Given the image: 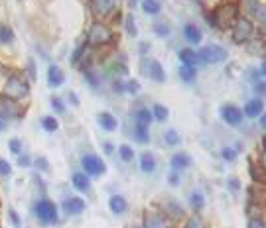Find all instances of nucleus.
Instances as JSON below:
<instances>
[{"instance_id":"nucleus-1","label":"nucleus","mask_w":266,"mask_h":228,"mask_svg":"<svg viewBox=\"0 0 266 228\" xmlns=\"http://www.w3.org/2000/svg\"><path fill=\"white\" fill-rule=\"evenodd\" d=\"M2 93H4V97L6 99H10V101H22V99H26L28 97V93H30V87H28V83H26V79L24 77H20L16 73H12V75H8L6 77V81H4V85H2Z\"/></svg>"},{"instance_id":"nucleus-2","label":"nucleus","mask_w":266,"mask_h":228,"mask_svg":"<svg viewBox=\"0 0 266 228\" xmlns=\"http://www.w3.org/2000/svg\"><path fill=\"white\" fill-rule=\"evenodd\" d=\"M112 39H115V34H112V30L106 26L105 22H99V20H97V22L91 24V28H89L87 32L89 45L101 48V45H108Z\"/></svg>"},{"instance_id":"nucleus-3","label":"nucleus","mask_w":266,"mask_h":228,"mask_svg":"<svg viewBox=\"0 0 266 228\" xmlns=\"http://www.w3.org/2000/svg\"><path fill=\"white\" fill-rule=\"evenodd\" d=\"M199 61L201 63H205V65H217V63H223V61H227V57H229V52L223 48V45H219V43H209V45H203L199 52Z\"/></svg>"},{"instance_id":"nucleus-4","label":"nucleus","mask_w":266,"mask_h":228,"mask_svg":"<svg viewBox=\"0 0 266 228\" xmlns=\"http://www.w3.org/2000/svg\"><path fill=\"white\" fill-rule=\"evenodd\" d=\"M34 212L40 222L44 224H57L59 222V212L55 203H52L50 199H40L34 205Z\"/></svg>"},{"instance_id":"nucleus-5","label":"nucleus","mask_w":266,"mask_h":228,"mask_svg":"<svg viewBox=\"0 0 266 228\" xmlns=\"http://www.w3.org/2000/svg\"><path fill=\"white\" fill-rule=\"evenodd\" d=\"M254 37V24L248 16H239L233 24V41L247 43Z\"/></svg>"},{"instance_id":"nucleus-6","label":"nucleus","mask_w":266,"mask_h":228,"mask_svg":"<svg viewBox=\"0 0 266 228\" xmlns=\"http://www.w3.org/2000/svg\"><path fill=\"white\" fill-rule=\"evenodd\" d=\"M239 18V6L235 2H227V4H221L215 12H213V20H215V26L217 28H229L235 24V20Z\"/></svg>"},{"instance_id":"nucleus-7","label":"nucleus","mask_w":266,"mask_h":228,"mask_svg":"<svg viewBox=\"0 0 266 228\" xmlns=\"http://www.w3.org/2000/svg\"><path fill=\"white\" fill-rule=\"evenodd\" d=\"M81 167L83 171L91 177H97V175H103L106 171V163L103 161V158H99L97 154H87L81 158Z\"/></svg>"},{"instance_id":"nucleus-8","label":"nucleus","mask_w":266,"mask_h":228,"mask_svg":"<svg viewBox=\"0 0 266 228\" xmlns=\"http://www.w3.org/2000/svg\"><path fill=\"white\" fill-rule=\"evenodd\" d=\"M142 75L156 81V83L166 81V71L162 67V63L156 61V59H142Z\"/></svg>"},{"instance_id":"nucleus-9","label":"nucleus","mask_w":266,"mask_h":228,"mask_svg":"<svg viewBox=\"0 0 266 228\" xmlns=\"http://www.w3.org/2000/svg\"><path fill=\"white\" fill-rule=\"evenodd\" d=\"M219 114H221V120L227 124V126H241L243 118H245L243 108H239V106L233 105V103H227V105L221 106Z\"/></svg>"},{"instance_id":"nucleus-10","label":"nucleus","mask_w":266,"mask_h":228,"mask_svg":"<svg viewBox=\"0 0 266 228\" xmlns=\"http://www.w3.org/2000/svg\"><path fill=\"white\" fill-rule=\"evenodd\" d=\"M117 4H119V0H91V2H89L93 16L99 18V20H101V18L110 16V14L115 12Z\"/></svg>"},{"instance_id":"nucleus-11","label":"nucleus","mask_w":266,"mask_h":228,"mask_svg":"<svg viewBox=\"0 0 266 228\" xmlns=\"http://www.w3.org/2000/svg\"><path fill=\"white\" fill-rule=\"evenodd\" d=\"M245 2V10L252 20H256L258 24L266 26V4L258 0H243Z\"/></svg>"},{"instance_id":"nucleus-12","label":"nucleus","mask_w":266,"mask_h":228,"mask_svg":"<svg viewBox=\"0 0 266 228\" xmlns=\"http://www.w3.org/2000/svg\"><path fill=\"white\" fill-rule=\"evenodd\" d=\"M183 39H185L187 43H192V45L201 43V39H203L201 28H199L197 24H194V22H187V24L183 26Z\"/></svg>"},{"instance_id":"nucleus-13","label":"nucleus","mask_w":266,"mask_h":228,"mask_svg":"<svg viewBox=\"0 0 266 228\" xmlns=\"http://www.w3.org/2000/svg\"><path fill=\"white\" fill-rule=\"evenodd\" d=\"M262 112H264V101L258 99V97H256V99H250L247 105H245V108H243V114H245L247 118H250V120H252V118H258Z\"/></svg>"},{"instance_id":"nucleus-14","label":"nucleus","mask_w":266,"mask_h":228,"mask_svg":"<svg viewBox=\"0 0 266 228\" xmlns=\"http://www.w3.org/2000/svg\"><path fill=\"white\" fill-rule=\"evenodd\" d=\"M20 116V108L16 106V101L10 99H0V118H18Z\"/></svg>"},{"instance_id":"nucleus-15","label":"nucleus","mask_w":266,"mask_h":228,"mask_svg":"<svg viewBox=\"0 0 266 228\" xmlns=\"http://www.w3.org/2000/svg\"><path fill=\"white\" fill-rule=\"evenodd\" d=\"M170 165H172L174 171H183V169L192 167V156L185 154V152H177V154H174L172 159H170Z\"/></svg>"},{"instance_id":"nucleus-16","label":"nucleus","mask_w":266,"mask_h":228,"mask_svg":"<svg viewBox=\"0 0 266 228\" xmlns=\"http://www.w3.org/2000/svg\"><path fill=\"white\" fill-rule=\"evenodd\" d=\"M63 83H65V73L61 71V67L50 65V67H48V85L52 88H57L61 87Z\"/></svg>"},{"instance_id":"nucleus-17","label":"nucleus","mask_w":266,"mask_h":228,"mask_svg":"<svg viewBox=\"0 0 266 228\" xmlns=\"http://www.w3.org/2000/svg\"><path fill=\"white\" fill-rule=\"evenodd\" d=\"M71 183H73V187L77 189V191H81V193H89L91 191V179L85 171H75L73 175H71Z\"/></svg>"},{"instance_id":"nucleus-18","label":"nucleus","mask_w":266,"mask_h":228,"mask_svg":"<svg viewBox=\"0 0 266 228\" xmlns=\"http://www.w3.org/2000/svg\"><path fill=\"white\" fill-rule=\"evenodd\" d=\"M63 209L71 216H77V214H81V212L85 211V201L79 199V197H69V199L63 201Z\"/></svg>"},{"instance_id":"nucleus-19","label":"nucleus","mask_w":266,"mask_h":228,"mask_svg":"<svg viewBox=\"0 0 266 228\" xmlns=\"http://www.w3.org/2000/svg\"><path fill=\"white\" fill-rule=\"evenodd\" d=\"M177 57H179L181 65H192V67H197V65L201 63V61H199V55H197V52L189 50V48H181V50L177 52Z\"/></svg>"},{"instance_id":"nucleus-20","label":"nucleus","mask_w":266,"mask_h":228,"mask_svg":"<svg viewBox=\"0 0 266 228\" xmlns=\"http://www.w3.org/2000/svg\"><path fill=\"white\" fill-rule=\"evenodd\" d=\"M156 167H158V163H156L154 154H150V152H142V154H140V169H142V173L150 175V173H154V171H156Z\"/></svg>"},{"instance_id":"nucleus-21","label":"nucleus","mask_w":266,"mask_h":228,"mask_svg":"<svg viewBox=\"0 0 266 228\" xmlns=\"http://www.w3.org/2000/svg\"><path fill=\"white\" fill-rule=\"evenodd\" d=\"M108 209H110L112 214H123L128 209V203H126V199H124L123 195H112L108 199Z\"/></svg>"},{"instance_id":"nucleus-22","label":"nucleus","mask_w":266,"mask_h":228,"mask_svg":"<svg viewBox=\"0 0 266 228\" xmlns=\"http://www.w3.org/2000/svg\"><path fill=\"white\" fill-rule=\"evenodd\" d=\"M97 122H99V126H101L105 132H115L117 126H119V120H117L110 112H101V114L97 116Z\"/></svg>"},{"instance_id":"nucleus-23","label":"nucleus","mask_w":266,"mask_h":228,"mask_svg":"<svg viewBox=\"0 0 266 228\" xmlns=\"http://www.w3.org/2000/svg\"><path fill=\"white\" fill-rule=\"evenodd\" d=\"M177 75H179V79H181L183 83L192 85L195 79H197V67H192V65H179Z\"/></svg>"},{"instance_id":"nucleus-24","label":"nucleus","mask_w":266,"mask_h":228,"mask_svg":"<svg viewBox=\"0 0 266 228\" xmlns=\"http://www.w3.org/2000/svg\"><path fill=\"white\" fill-rule=\"evenodd\" d=\"M152 120H154V116H152V110H148V108H138L134 112V124H140V126H148L150 128Z\"/></svg>"},{"instance_id":"nucleus-25","label":"nucleus","mask_w":266,"mask_h":228,"mask_svg":"<svg viewBox=\"0 0 266 228\" xmlns=\"http://www.w3.org/2000/svg\"><path fill=\"white\" fill-rule=\"evenodd\" d=\"M142 12L148 16H156L162 12V2L160 0H142Z\"/></svg>"},{"instance_id":"nucleus-26","label":"nucleus","mask_w":266,"mask_h":228,"mask_svg":"<svg viewBox=\"0 0 266 228\" xmlns=\"http://www.w3.org/2000/svg\"><path fill=\"white\" fill-rule=\"evenodd\" d=\"M189 207H192L195 212L205 209V197H203L201 191H192V193H189Z\"/></svg>"},{"instance_id":"nucleus-27","label":"nucleus","mask_w":266,"mask_h":228,"mask_svg":"<svg viewBox=\"0 0 266 228\" xmlns=\"http://www.w3.org/2000/svg\"><path fill=\"white\" fill-rule=\"evenodd\" d=\"M144 228H164V218L156 212H150L144 216Z\"/></svg>"},{"instance_id":"nucleus-28","label":"nucleus","mask_w":266,"mask_h":228,"mask_svg":"<svg viewBox=\"0 0 266 228\" xmlns=\"http://www.w3.org/2000/svg\"><path fill=\"white\" fill-rule=\"evenodd\" d=\"M152 30H154V34L158 35V37H168V35L172 34V26H170L168 22H164V20H158V22H154Z\"/></svg>"},{"instance_id":"nucleus-29","label":"nucleus","mask_w":266,"mask_h":228,"mask_svg":"<svg viewBox=\"0 0 266 228\" xmlns=\"http://www.w3.org/2000/svg\"><path fill=\"white\" fill-rule=\"evenodd\" d=\"M134 140L140 142V144H148V142H150V130H148V126L134 124Z\"/></svg>"},{"instance_id":"nucleus-30","label":"nucleus","mask_w":266,"mask_h":228,"mask_svg":"<svg viewBox=\"0 0 266 228\" xmlns=\"http://www.w3.org/2000/svg\"><path fill=\"white\" fill-rule=\"evenodd\" d=\"M12 41H14L12 28L6 26V24H0V43H2V45H8V43H12Z\"/></svg>"},{"instance_id":"nucleus-31","label":"nucleus","mask_w":266,"mask_h":228,"mask_svg":"<svg viewBox=\"0 0 266 228\" xmlns=\"http://www.w3.org/2000/svg\"><path fill=\"white\" fill-rule=\"evenodd\" d=\"M166 212L172 214L174 218L183 216V209H181V205H179L177 201H166Z\"/></svg>"},{"instance_id":"nucleus-32","label":"nucleus","mask_w":266,"mask_h":228,"mask_svg":"<svg viewBox=\"0 0 266 228\" xmlns=\"http://www.w3.org/2000/svg\"><path fill=\"white\" fill-rule=\"evenodd\" d=\"M168 114H170V110L166 108L164 105H154L152 106V116H154V120H158V122H164L166 118H168Z\"/></svg>"},{"instance_id":"nucleus-33","label":"nucleus","mask_w":266,"mask_h":228,"mask_svg":"<svg viewBox=\"0 0 266 228\" xmlns=\"http://www.w3.org/2000/svg\"><path fill=\"white\" fill-rule=\"evenodd\" d=\"M164 140H166V146L174 148V146H177V144L181 142V138H179L177 130H174V128H170V130H166V132H164Z\"/></svg>"},{"instance_id":"nucleus-34","label":"nucleus","mask_w":266,"mask_h":228,"mask_svg":"<svg viewBox=\"0 0 266 228\" xmlns=\"http://www.w3.org/2000/svg\"><path fill=\"white\" fill-rule=\"evenodd\" d=\"M42 128H44L46 132H55V130L59 128V122H57L55 116H44V118H42Z\"/></svg>"},{"instance_id":"nucleus-35","label":"nucleus","mask_w":266,"mask_h":228,"mask_svg":"<svg viewBox=\"0 0 266 228\" xmlns=\"http://www.w3.org/2000/svg\"><path fill=\"white\" fill-rule=\"evenodd\" d=\"M119 156H121L123 161H132L134 159V150L128 144H121L119 146Z\"/></svg>"},{"instance_id":"nucleus-36","label":"nucleus","mask_w":266,"mask_h":228,"mask_svg":"<svg viewBox=\"0 0 266 228\" xmlns=\"http://www.w3.org/2000/svg\"><path fill=\"white\" fill-rule=\"evenodd\" d=\"M85 81H87V83L93 88H97L99 85H101V77H99V73H97L95 69H87V71H85Z\"/></svg>"},{"instance_id":"nucleus-37","label":"nucleus","mask_w":266,"mask_h":228,"mask_svg":"<svg viewBox=\"0 0 266 228\" xmlns=\"http://www.w3.org/2000/svg\"><path fill=\"white\" fill-rule=\"evenodd\" d=\"M124 28H126V32L128 35H138V28H136V24H134V16L132 14H128V16L124 18Z\"/></svg>"},{"instance_id":"nucleus-38","label":"nucleus","mask_w":266,"mask_h":228,"mask_svg":"<svg viewBox=\"0 0 266 228\" xmlns=\"http://www.w3.org/2000/svg\"><path fill=\"white\" fill-rule=\"evenodd\" d=\"M221 156H223V159H225V161L233 163V161H237V158H239V152H237L235 148L227 146V148H223V150H221Z\"/></svg>"},{"instance_id":"nucleus-39","label":"nucleus","mask_w":266,"mask_h":228,"mask_svg":"<svg viewBox=\"0 0 266 228\" xmlns=\"http://www.w3.org/2000/svg\"><path fill=\"white\" fill-rule=\"evenodd\" d=\"M87 45L89 43H83V45H79V48L73 52V55H71V63H73V65H77V63H79V59L85 55V52H87Z\"/></svg>"},{"instance_id":"nucleus-40","label":"nucleus","mask_w":266,"mask_h":228,"mask_svg":"<svg viewBox=\"0 0 266 228\" xmlns=\"http://www.w3.org/2000/svg\"><path fill=\"white\" fill-rule=\"evenodd\" d=\"M254 93L258 95V99H264L266 97V81L262 79H258V81H254Z\"/></svg>"},{"instance_id":"nucleus-41","label":"nucleus","mask_w":266,"mask_h":228,"mask_svg":"<svg viewBox=\"0 0 266 228\" xmlns=\"http://www.w3.org/2000/svg\"><path fill=\"white\" fill-rule=\"evenodd\" d=\"M10 173H12V165L6 159L0 158V177H8Z\"/></svg>"},{"instance_id":"nucleus-42","label":"nucleus","mask_w":266,"mask_h":228,"mask_svg":"<svg viewBox=\"0 0 266 228\" xmlns=\"http://www.w3.org/2000/svg\"><path fill=\"white\" fill-rule=\"evenodd\" d=\"M52 108L57 112V114H63V112H65V105H63V101L57 99V97H53L52 99Z\"/></svg>"},{"instance_id":"nucleus-43","label":"nucleus","mask_w":266,"mask_h":228,"mask_svg":"<svg viewBox=\"0 0 266 228\" xmlns=\"http://www.w3.org/2000/svg\"><path fill=\"white\" fill-rule=\"evenodd\" d=\"M8 148H10L12 154H18V156H20V152H22V142L18 140V138H12V140L8 142Z\"/></svg>"},{"instance_id":"nucleus-44","label":"nucleus","mask_w":266,"mask_h":228,"mask_svg":"<svg viewBox=\"0 0 266 228\" xmlns=\"http://www.w3.org/2000/svg\"><path fill=\"white\" fill-rule=\"evenodd\" d=\"M227 187H229V191L237 193V191L241 189V181H239L237 177H229V179H227Z\"/></svg>"},{"instance_id":"nucleus-45","label":"nucleus","mask_w":266,"mask_h":228,"mask_svg":"<svg viewBox=\"0 0 266 228\" xmlns=\"http://www.w3.org/2000/svg\"><path fill=\"white\" fill-rule=\"evenodd\" d=\"M185 228H205V224H203V220H201L199 216H192V218L187 220Z\"/></svg>"},{"instance_id":"nucleus-46","label":"nucleus","mask_w":266,"mask_h":228,"mask_svg":"<svg viewBox=\"0 0 266 228\" xmlns=\"http://www.w3.org/2000/svg\"><path fill=\"white\" fill-rule=\"evenodd\" d=\"M35 167H37L40 171H50V163H48V159H46V158H37V159H35Z\"/></svg>"},{"instance_id":"nucleus-47","label":"nucleus","mask_w":266,"mask_h":228,"mask_svg":"<svg viewBox=\"0 0 266 228\" xmlns=\"http://www.w3.org/2000/svg\"><path fill=\"white\" fill-rule=\"evenodd\" d=\"M168 183H170L172 187H177V185L181 183V177H179V173H177V171H172V173L168 175Z\"/></svg>"},{"instance_id":"nucleus-48","label":"nucleus","mask_w":266,"mask_h":228,"mask_svg":"<svg viewBox=\"0 0 266 228\" xmlns=\"http://www.w3.org/2000/svg\"><path fill=\"white\" fill-rule=\"evenodd\" d=\"M140 90V85L136 83V81H126V93H138Z\"/></svg>"},{"instance_id":"nucleus-49","label":"nucleus","mask_w":266,"mask_h":228,"mask_svg":"<svg viewBox=\"0 0 266 228\" xmlns=\"http://www.w3.org/2000/svg\"><path fill=\"white\" fill-rule=\"evenodd\" d=\"M18 165H20V167H30V165H32V159H30V156H26V154H24V156H20V158H18Z\"/></svg>"},{"instance_id":"nucleus-50","label":"nucleus","mask_w":266,"mask_h":228,"mask_svg":"<svg viewBox=\"0 0 266 228\" xmlns=\"http://www.w3.org/2000/svg\"><path fill=\"white\" fill-rule=\"evenodd\" d=\"M8 216L12 218V224H14L16 228H20V216L16 214V211H14V209H10V211H8Z\"/></svg>"},{"instance_id":"nucleus-51","label":"nucleus","mask_w":266,"mask_h":228,"mask_svg":"<svg viewBox=\"0 0 266 228\" xmlns=\"http://www.w3.org/2000/svg\"><path fill=\"white\" fill-rule=\"evenodd\" d=\"M248 228H266V224L260 218H252V220L248 222Z\"/></svg>"},{"instance_id":"nucleus-52","label":"nucleus","mask_w":266,"mask_h":228,"mask_svg":"<svg viewBox=\"0 0 266 228\" xmlns=\"http://www.w3.org/2000/svg\"><path fill=\"white\" fill-rule=\"evenodd\" d=\"M112 88H115V93H126V83H123V81H115Z\"/></svg>"},{"instance_id":"nucleus-53","label":"nucleus","mask_w":266,"mask_h":228,"mask_svg":"<svg viewBox=\"0 0 266 228\" xmlns=\"http://www.w3.org/2000/svg\"><path fill=\"white\" fill-rule=\"evenodd\" d=\"M28 73H30V79L34 81V79H35V63H34V59H30V61H28Z\"/></svg>"},{"instance_id":"nucleus-54","label":"nucleus","mask_w":266,"mask_h":228,"mask_svg":"<svg viewBox=\"0 0 266 228\" xmlns=\"http://www.w3.org/2000/svg\"><path fill=\"white\" fill-rule=\"evenodd\" d=\"M258 122H260V128H262V130H266V110L262 112V114H260V116H258Z\"/></svg>"},{"instance_id":"nucleus-55","label":"nucleus","mask_w":266,"mask_h":228,"mask_svg":"<svg viewBox=\"0 0 266 228\" xmlns=\"http://www.w3.org/2000/svg\"><path fill=\"white\" fill-rule=\"evenodd\" d=\"M258 71H260V75H262V77H266V59L262 61V63H260V67H258Z\"/></svg>"},{"instance_id":"nucleus-56","label":"nucleus","mask_w":266,"mask_h":228,"mask_svg":"<svg viewBox=\"0 0 266 228\" xmlns=\"http://www.w3.org/2000/svg\"><path fill=\"white\" fill-rule=\"evenodd\" d=\"M103 146H105V152H106V154H112V152H115V150H112V144H108V142H105Z\"/></svg>"},{"instance_id":"nucleus-57","label":"nucleus","mask_w":266,"mask_h":228,"mask_svg":"<svg viewBox=\"0 0 266 228\" xmlns=\"http://www.w3.org/2000/svg\"><path fill=\"white\" fill-rule=\"evenodd\" d=\"M67 99H69V101H71V103H73V105H75V106L79 105V101H77V97H75L73 93H69V97H67Z\"/></svg>"},{"instance_id":"nucleus-58","label":"nucleus","mask_w":266,"mask_h":228,"mask_svg":"<svg viewBox=\"0 0 266 228\" xmlns=\"http://www.w3.org/2000/svg\"><path fill=\"white\" fill-rule=\"evenodd\" d=\"M4 128H6V120H4V118H0V132H2Z\"/></svg>"},{"instance_id":"nucleus-59","label":"nucleus","mask_w":266,"mask_h":228,"mask_svg":"<svg viewBox=\"0 0 266 228\" xmlns=\"http://www.w3.org/2000/svg\"><path fill=\"white\" fill-rule=\"evenodd\" d=\"M260 163H262V167H266V150L264 154H262V158H260Z\"/></svg>"},{"instance_id":"nucleus-60","label":"nucleus","mask_w":266,"mask_h":228,"mask_svg":"<svg viewBox=\"0 0 266 228\" xmlns=\"http://www.w3.org/2000/svg\"><path fill=\"white\" fill-rule=\"evenodd\" d=\"M136 2H138V0H130V6H136Z\"/></svg>"},{"instance_id":"nucleus-61","label":"nucleus","mask_w":266,"mask_h":228,"mask_svg":"<svg viewBox=\"0 0 266 228\" xmlns=\"http://www.w3.org/2000/svg\"><path fill=\"white\" fill-rule=\"evenodd\" d=\"M136 228H138V226H136Z\"/></svg>"}]
</instances>
